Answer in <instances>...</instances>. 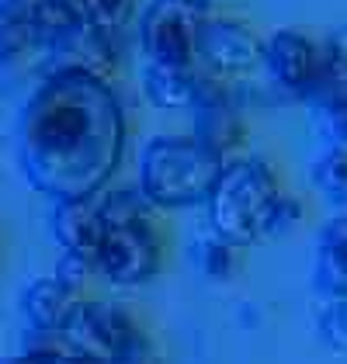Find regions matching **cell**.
<instances>
[{
    "label": "cell",
    "mask_w": 347,
    "mask_h": 364,
    "mask_svg": "<svg viewBox=\"0 0 347 364\" xmlns=\"http://www.w3.org/2000/svg\"><path fill=\"white\" fill-rule=\"evenodd\" d=\"M18 164L49 201L97 198L125 153V114L115 90L94 73H46L18 114Z\"/></svg>",
    "instance_id": "cell-1"
},
{
    "label": "cell",
    "mask_w": 347,
    "mask_h": 364,
    "mask_svg": "<svg viewBox=\"0 0 347 364\" xmlns=\"http://www.w3.org/2000/svg\"><path fill=\"white\" fill-rule=\"evenodd\" d=\"M97 212L105 232L94 271L118 288H136L156 278L164 264V240L149 198L139 188H115L97 195Z\"/></svg>",
    "instance_id": "cell-2"
},
{
    "label": "cell",
    "mask_w": 347,
    "mask_h": 364,
    "mask_svg": "<svg viewBox=\"0 0 347 364\" xmlns=\"http://www.w3.org/2000/svg\"><path fill=\"white\" fill-rule=\"evenodd\" d=\"M278 198H282L278 173L264 156L226 160L212 195L205 201L208 229L223 236L226 243L247 250L260 240H267V219Z\"/></svg>",
    "instance_id": "cell-3"
},
{
    "label": "cell",
    "mask_w": 347,
    "mask_h": 364,
    "mask_svg": "<svg viewBox=\"0 0 347 364\" xmlns=\"http://www.w3.org/2000/svg\"><path fill=\"white\" fill-rule=\"evenodd\" d=\"M223 164L191 136H156L143 146L139 156V191L149 198L153 208H195L205 205Z\"/></svg>",
    "instance_id": "cell-4"
},
{
    "label": "cell",
    "mask_w": 347,
    "mask_h": 364,
    "mask_svg": "<svg viewBox=\"0 0 347 364\" xmlns=\"http://www.w3.org/2000/svg\"><path fill=\"white\" fill-rule=\"evenodd\" d=\"M143 336V326L122 306L105 299H84L70 316V323L63 326L59 340L70 354H77L87 364H115Z\"/></svg>",
    "instance_id": "cell-5"
},
{
    "label": "cell",
    "mask_w": 347,
    "mask_h": 364,
    "mask_svg": "<svg viewBox=\"0 0 347 364\" xmlns=\"http://www.w3.org/2000/svg\"><path fill=\"white\" fill-rule=\"evenodd\" d=\"M205 11L195 0H149L139 14V46L149 63L191 66L198 59V31Z\"/></svg>",
    "instance_id": "cell-6"
},
{
    "label": "cell",
    "mask_w": 347,
    "mask_h": 364,
    "mask_svg": "<svg viewBox=\"0 0 347 364\" xmlns=\"http://www.w3.org/2000/svg\"><path fill=\"white\" fill-rule=\"evenodd\" d=\"M191 112H195L191 139H198L219 160H226L233 149L243 142V132H247L243 129V114H240V105H236L233 90L223 84V77H215V73L198 77Z\"/></svg>",
    "instance_id": "cell-7"
},
{
    "label": "cell",
    "mask_w": 347,
    "mask_h": 364,
    "mask_svg": "<svg viewBox=\"0 0 347 364\" xmlns=\"http://www.w3.org/2000/svg\"><path fill=\"white\" fill-rule=\"evenodd\" d=\"M264 70L292 97L309 101L323 84V46L302 31H274L264 38Z\"/></svg>",
    "instance_id": "cell-8"
},
{
    "label": "cell",
    "mask_w": 347,
    "mask_h": 364,
    "mask_svg": "<svg viewBox=\"0 0 347 364\" xmlns=\"http://www.w3.org/2000/svg\"><path fill=\"white\" fill-rule=\"evenodd\" d=\"M198 59L215 77H243L264 66V38L236 18H205L198 31Z\"/></svg>",
    "instance_id": "cell-9"
},
{
    "label": "cell",
    "mask_w": 347,
    "mask_h": 364,
    "mask_svg": "<svg viewBox=\"0 0 347 364\" xmlns=\"http://www.w3.org/2000/svg\"><path fill=\"white\" fill-rule=\"evenodd\" d=\"M84 299L73 284L59 278V274H46V278H35L25 284L21 291V316L28 323L31 333L38 336H59L63 326L70 323V316L77 312Z\"/></svg>",
    "instance_id": "cell-10"
},
{
    "label": "cell",
    "mask_w": 347,
    "mask_h": 364,
    "mask_svg": "<svg viewBox=\"0 0 347 364\" xmlns=\"http://www.w3.org/2000/svg\"><path fill=\"white\" fill-rule=\"evenodd\" d=\"M49 229L56 236L66 257L87 260L94 267L97 260V247H101V212H97V198L87 201H53V215H49Z\"/></svg>",
    "instance_id": "cell-11"
},
{
    "label": "cell",
    "mask_w": 347,
    "mask_h": 364,
    "mask_svg": "<svg viewBox=\"0 0 347 364\" xmlns=\"http://www.w3.org/2000/svg\"><path fill=\"white\" fill-rule=\"evenodd\" d=\"M313 288L326 299H347V212L319 229L313 257Z\"/></svg>",
    "instance_id": "cell-12"
},
{
    "label": "cell",
    "mask_w": 347,
    "mask_h": 364,
    "mask_svg": "<svg viewBox=\"0 0 347 364\" xmlns=\"http://www.w3.org/2000/svg\"><path fill=\"white\" fill-rule=\"evenodd\" d=\"M28 53H42L38 0H7L0 4V66Z\"/></svg>",
    "instance_id": "cell-13"
},
{
    "label": "cell",
    "mask_w": 347,
    "mask_h": 364,
    "mask_svg": "<svg viewBox=\"0 0 347 364\" xmlns=\"http://www.w3.org/2000/svg\"><path fill=\"white\" fill-rule=\"evenodd\" d=\"M198 73L191 66H167V63H146L143 70V94L146 101L160 112L191 108L195 101Z\"/></svg>",
    "instance_id": "cell-14"
},
{
    "label": "cell",
    "mask_w": 347,
    "mask_h": 364,
    "mask_svg": "<svg viewBox=\"0 0 347 364\" xmlns=\"http://www.w3.org/2000/svg\"><path fill=\"white\" fill-rule=\"evenodd\" d=\"M313 129L319 132L323 146L347 149V80L341 84H319V90L306 101Z\"/></svg>",
    "instance_id": "cell-15"
},
{
    "label": "cell",
    "mask_w": 347,
    "mask_h": 364,
    "mask_svg": "<svg viewBox=\"0 0 347 364\" xmlns=\"http://www.w3.org/2000/svg\"><path fill=\"white\" fill-rule=\"evenodd\" d=\"M188 260L195 264V271L208 281H230L240 271V247L226 243L223 236H215L208 225H205L198 236H191V247H188Z\"/></svg>",
    "instance_id": "cell-16"
},
{
    "label": "cell",
    "mask_w": 347,
    "mask_h": 364,
    "mask_svg": "<svg viewBox=\"0 0 347 364\" xmlns=\"http://www.w3.org/2000/svg\"><path fill=\"white\" fill-rule=\"evenodd\" d=\"M309 181L330 205L347 208V149L323 146V153L309 164Z\"/></svg>",
    "instance_id": "cell-17"
},
{
    "label": "cell",
    "mask_w": 347,
    "mask_h": 364,
    "mask_svg": "<svg viewBox=\"0 0 347 364\" xmlns=\"http://www.w3.org/2000/svg\"><path fill=\"white\" fill-rule=\"evenodd\" d=\"M136 11H139L136 0H80L77 4V14L84 18L90 28L105 31L112 38L136 21Z\"/></svg>",
    "instance_id": "cell-18"
},
{
    "label": "cell",
    "mask_w": 347,
    "mask_h": 364,
    "mask_svg": "<svg viewBox=\"0 0 347 364\" xmlns=\"http://www.w3.org/2000/svg\"><path fill=\"white\" fill-rule=\"evenodd\" d=\"M316 333L330 350L347 354V299H326L316 309Z\"/></svg>",
    "instance_id": "cell-19"
},
{
    "label": "cell",
    "mask_w": 347,
    "mask_h": 364,
    "mask_svg": "<svg viewBox=\"0 0 347 364\" xmlns=\"http://www.w3.org/2000/svg\"><path fill=\"white\" fill-rule=\"evenodd\" d=\"M302 215H306V208H302V201L295 195H285L278 198V205H274V212H271V219H267V240H278V236H289L295 225L302 223Z\"/></svg>",
    "instance_id": "cell-20"
},
{
    "label": "cell",
    "mask_w": 347,
    "mask_h": 364,
    "mask_svg": "<svg viewBox=\"0 0 347 364\" xmlns=\"http://www.w3.org/2000/svg\"><path fill=\"white\" fill-rule=\"evenodd\" d=\"M4 364H87V361H80L77 354H70L66 347L38 343V347H28V350H21L18 358H11V361H4Z\"/></svg>",
    "instance_id": "cell-21"
},
{
    "label": "cell",
    "mask_w": 347,
    "mask_h": 364,
    "mask_svg": "<svg viewBox=\"0 0 347 364\" xmlns=\"http://www.w3.org/2000/svg\"><path fill=\"white\" fill-rule=\"evenodd\" d=\"M56 4H63V7H70V11L77 14V4H80V0H56Z\"/></svg>",
    "instance_id": "cell-22"
},
{
    "label": "cell",
    "mask_w": 347,
    "mask_h": 364,
    "mask_svg": "<svg viewBox=\"0 0 347 364\" xmlns=\"http://www.w3.org/2000/svg\"><path fill=\"white\" fill-rule=\"evenodd\" d=\"M205 4H208V7H212V4H223V0H205Z\"/></svg>",
    "instance_id": "cell-23"
},
{
    "label": "cell",
    "mask_w": 347,
    "mask_h": 364,
    "mask_svg": "<svg viewBox=\"0 0 347 364\" xmlns=\"http://www.w3.org/2000/svg\"><path fill=\"white\" fill-rule=\"evenodd\" d=\"M195 4H202V7H205V11H208V4H205V0H195Z\"/></svg>",
    "instance_id": "cell-24"
},
{
    "label": "cell",
    "mask_w": 347,
    "mask_h": 364,
    "mask_svg": "<svg viewBox=\"0 0 347 364\" xmlns=\"http://www.w3.org/2000/svg\"><path fill=\"white\" fill-rule=\"evenodd\" d=\"M0 4H7V0H0Z\"/></svg>",
    "instance_id": "cell-25"
}]
</instances>
